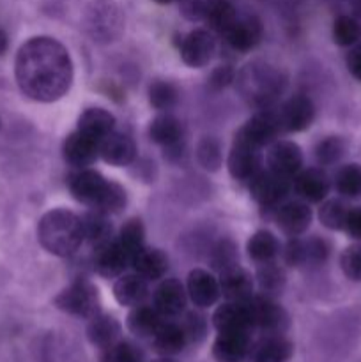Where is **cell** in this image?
Listing matches in <instances>:
<instances>
[{
  "label": "cell",
  "instance_id": "1",
  "mask_svg": "<svg viewBox=\"0 0 361 362\" xmlns=\"http://www.w3.org/2000/svg\"><path fill=\"white\" fill-rule=\"evenodd\" d=\"M14 74L21 92L39 103H53L69 92L73 62L62 42L39 35L25 42L16 55Z\"/></svg>",
  "mask_w": 361,
  "mask_h": 362
},
{
  "label": "cell",
  "instance_id": "2",
  "mask_svg": "<svg viewBox=\"0 0 361 362\" xmlns=\"http://www.w3.org/2000/svg\"><path fill=\"white\" fill-rule=\"evenodd\" d=\"M71 194L76 202L105 214H117L126 205V191L122 186L110 182L96 170L81 168L71 173L67 180Z\"/></svg>",
  "mask_w": 361,
  "mask_h": 362
},
{
  "label": "cell",
  "instance_id": "3",
  "mask_svg": "<svg viewBox=\"0 0 361 362\" xmlns=\"http://www.w3.org/2000/svg\"><path fill=\"white\" fill-rule=\"evenodd\" d=\"M38 239L48 253L71 257L85 240L81 218L67 209H53L39 219Z\"/></svg>",
  "mask_w": 361,
  "mask_h": 362
},
{
  "label": "cell",
  "instance_id": "4",
  "mask_svg": "<svg viewBox=\"0 0 361 362\" xmlns=\"http://www.w3.org/2000/svg\"><path fill=\"white\" fill-rule=\"evenodd\" d=\"M241 85H243L244 98L264 110L269 108L273 101L283 92L285 76L278 69L253 64L241 73Z\"/></svg>",
  "mask_w": 361,
  "mask_h": 362
},
{
  "label": "cell",
  "instance_id": "5",
  "mask_svg": "<svg viewBox=\"0 0 361 362\" xmlns=\"http://www.w3.org/2000/svg\"><path fill=\"white\" fill-rule=\"evenodd\" d=\"M85 28L94 41L110 42L120 35L124 16L112 0H94L85 13Z\"/></svg>",
  "mask_w": 361,
  "mask_h": 362
},
{
  "label": "cell",
  "instance_id": "6",
  "mask_svg": "<svg viewBox=\"0 0 361 362\" xmlns=\"http://www.w3.org/2000/svg\"><path fill=\"white\" fill-rule=\"evenodd\" d=\"M55 306L64 313L76 318H87L91 320L98 313H101L99 304V293L92 283L80 279L71 283L55 297Z\"/></svg>",
  "mask_w": 361,
  "mask_h": 362
},
{
  "label": "cell",
  "instance_id": "7",
  "mask_svg": "<svg viewBox=\"0 0 361 362\" xmlns=\"http://www.w3.org/2000/svg\"><path fill=\"white\" fill-rule=\"evenodd\" d=\"M253 327H258L268 336H282L289 325V317L280 304L273 300V297L257 296L250 300Z\"/></svg>",
  "mask_w": 361,
  "mask_h": 362
},
{
  "label": "cell",
  "instance_id": "8",
  "mask_svg": "<svg viewBox=\"0 0 361 362\" xmlns=\"http://www.w3.org/2000/svg\"><path fill=\"white\" fill-rule=\"evenodd\" d=\"M260 148L251 145L244 138L237 136L234 140L229 154V172L239 182H250L260 172Z\"/></svg>",
  "mask_w": 361,
  "mask_h": 362
},
{
  "label": "cell",
  "instance_id": "9",
  "mask_svg": "<svg viewBox=\"0 0 361 362\" xmlns=\"http://www.w3.org/2000/svg\"><path fill=\"white\" fill-rule=\"evenodd\" d=\"M216 52V39L205 28H195L180 41V59L186 66L204 67L212 60Z\"/></svg>",
  "mask_w": 361,
  "mask_h": 362
},
{
  "label": "cell",
  "instance_id": "10",
  "mask_svg": "<svg viewBox=\"0 0 361 362\" xmlns=\"http://www.w3.org/2000/svg\"><path fill=\"white\" fill-rule=\"evenodd\" d=\"M303 166V151L297 144L289 140H280L269 148L268 170L283 179L292 180Z\"/></svg>",
  "mask_w": 361,
  "mask_h": 362
},
{
  "label": "cell",
  "instance_id": "11",
  "mask_svg": "<svg viewBox=\"0 0 361 362\" xmlns=\"http://www.w3.org/2000/svg\"><path fill=\"white\" fill-rule=\"evenodd\" d=\"M282 131L276 110L264 108L258 113H255L246 124L239 129L237 136L244 138L255 147L262 148L264 145H269L276 138V134Z\"/></svg>",
  "mask_w": 361,
  "mask_h": 362
},
{
  "label": "cell",
  "instance_id": "12",
  "mask_svg": "<svg viewBox=\"0 0 361 362\" xmlns=\"http://www.w3.org/2000/svg\"><path fill=\"white\" fill-rule=\"evenodd\" d=\"M250 193L253 200L264 207H275L289 194L290 180L276 175L271 170H260L250 180Z\"/></svg>",
  "mask_w": 361,
  "mask_h": 362
},
{
  "label": "cell",
  "instance_id": "13",
  "mask_svg": "<svg viewBox=\"0 0 361 362\" xmlns=\"http://www.w3.org/2000/svg\"><path fill=\"white\" fill-rule=\"evenodd\" d=\"M278 120L282 131H289V133H299L310 127L315 117V106L308 95H294L289 101L282 105L278 110Z\"/></svg>",
  "mask_w": 361,
  "mask_h": 362
},
{
  "label": "cell",
  "instance_id": "14",
  "mask_svg": "<svg viewBox=\"0 0 361 362\" xmlns=\"http://www.w3.org/2000/svg\"><path fill=\"white\" fill-rule=\"evenodd\" d=\"M212 324L218 332H250L253 329V317L248 300L232 303L227 300L212 315Z\"/></svg>",
  "mask_w": 361,
  "mask_h": 362
},
{
  "label": "cell",
  "instance_id": "15",
  "mask_svg": "<svg viewBox=\"0 0 361 362\" xmlns=\"http://www.w3.org/2000/svg\"><path fill=\"white\" fill-rule=\"evenodd\" d=\"M131 257L122 250L119 240H108L101 246L94 247V271L103 278H119L124 274Z\"/></svg>",
  "mask_w": 361,
  "mask_h": 362
},
{
  "label": "cell",
  "instance_id": "16",
  "mask_svg": "<svg viewBox=\"0 0 361 362\" xmlns=\"http://www.w3.org/2000/svg\"><path fill=\"white\" fill-rule=\"evenodd\" d=\"M62 156L67 165L73 168H87L98 159L99 141L76 129L64 140Z\"/></svg>",
  "mask_w": 361,
  "mask_h": 362
},
{
  "label": "cell",
  "instance_id": "17",
  "mask_svg": "<svg viewBox=\"0 0 361 362\" xmlns=\"http://www.w3.org/2000/svg\"><path fill=\"white\" fill-rule=\"evenodd\" d=\"M219 290L227 300L232 303H244L253 297V278L248 271L239 265L225 269L219 272Z\"/></svg>",
  "mask_w": 361,
  "mask_h": 362
},
{
  "label": "cell",
  "instance_id": "18",
  "mask_svg": "<svg viewBox=\"0 0 361 362\" xmlns=\"http://www.w3.org/2000/svg\"><path fill=\"white\" fill-rule=\"evenodd\" d=\"M154 308L163 318L179 317L186 310V290L176 278L165 279L154 292Z\"/></svg>",
  "mask_w": 361,
  "mask_h": 362
},
{
  "label": "cell",
  "instance_id": "19",
  "mask_svg": "<svg viewBox=\"0 0 361 362\" xmlns=\"http://www.w3.org/2000/svg\"><path fill=\"white\" fill-rule=\"evenodd\" d=\"M188 296L197 308H211L222 296L219 281L204 269H195L188 276Z\"/></svg>",
  "mask_w": 361,
  "mask_h": 362
},
{
  "label": "cell",
  "instance_id": "20",
  "mask_svg": "<svg viewBox=\"0 0 361 362\" xmlns=\"http://www.w3.org/2000/svg\"><path fill=\"white\" fill-rule=\"evenodd\" d=\"M250 354V332H218L212 345L216 362H241Z\"/></svg>",
  "mask_w": 361,
  "mask_h": 362
},
{
  "label": "cell",
  "instance_id": "21",
  "mask_svg": "<svg viewBox=\"0 0 361 362\" xmlns=\"http://www.w3.org/2000/svg\"><path fill=\"white\" fill-rule=\"evenodd\" d=\"M99 156L112 166H127L137 158V147L127 134L113 131L99 144Z\"/></svg>",
  "mask_w": 361,
  "mask_h": 362
},
{
  "label": "cell",
  "instance_id": "22",
  "mask_svg": "<svg viewBox=\"0 0 361 362\" xmlns=\"http://www.w3.org/2000/svg\"><path fill=\"white\" fill-rule=\"evenodd\" d=\"M262 32L264 28L258 18L244 16L237 18L236 23L225 34V39L236 52H250L260 42Z\"/></svg>",
  "mask_w": 361,
  "mask_h": 362
},
{
  "label": "cell",
  "instance_id": "23",
  "mask_svg": "<svg viewBox=\"0 0 361 362\" xmlns=\"http://www.w3.org/2000/svg\"><path fill=\"white\" fill-rule=\"evenodd\" d=\"M294 189L303 200L306 202H322L329 194L331 180L328 173L321 168H308L297 173L294 180Z\"/></svg>",
  "mask_w": 361,
  "mask_h": 362
},
{
  "label": "cell",
  "instance_id": "24",
  "mask_svg": "<svg viewBox=\"0 0 361 362\" xmlns=\"http://www.w3.org/2000/svg\"><path fill=\"white\" fill-rule=\"evenodd\" d=\"M276 221L283 233L289 237H297L310 228L311 209L304 202H289L278 209Z\"/></svg>",
  "mask_w": 361,
  "mask_h": 362
},
{
  "label": "cell",
  "instance_id": "25",
  "mask_svg": "<svg viewBox=\"0 0 361 362\" xmlns=\"http://www.w3.org/2000/svg\"><path fill=\"white\" fill-rule=\"evenodd\" d=\"M134 272L147 281H158L168 271V258L161 250L156 247H142L133 258H131Z\"/></svg>",
  "mask_w": 361,
  "mask_h": 362
},
{
  "label": "cell",
  "instance_id": "26",
  "mask_svg": "<svg viewBox=\"0 0 361 362\" xmlns=\"http://www.w3.org/2000/svg\"><path fill=\"white\" fill-rule=\"evenodd\" d=\"M113 297H115V300L120 306H140V304H144L145 299L149 297L147 279L138 276L137 272H134V274L119 276V279H117L115 285H113Z\"/></svg>",
  "mask_w": 361,
  "mask_h": 362
},
{
  "label": "cell",
  "instance_id": "27",
  "mask_svg": "<svg viewBox=\"0 0 361 362\" xmlns=\"http://www.w3.org/2000/svg\"><path fill=\"white\" fill-rule=\"evenodd\" d=\"M87 338L88 341L99 350H105L112 346L113 343L119 341L120 338V324L115 317L98 313L91 318L87 325Z\"/></svg>",
  "mask_w": 361,
  "mask_h": 362
},
{
  "label": "cell",
  "instance_id": "28",
  "mask_svg": "<svg viewBox=\"0 0 361 362\" xmlns=\"http://www.w3.org/2000/svg\"><path fill=\"white\" fill-rule=\"evenodd\" d=\"M186 343L188 338L183 325L172 324V322H163L161 327L152 336V346L163 357H173L180 354Z\"/></svg>",
  "mask_w": 361,
  "mask_h": 362
},
{
  "label": "cell",
  "instance_id": "29",
  "mask_svg": "<svg viewBox=\"0 0 361 362\" xmlns=\"http://www.w3.org/2000/svg\"><path fill=\"white\" fill-rule=\"evenodd\" d=\"M76 129L101 144L103 138L115 129V117L103 108H88L78 119Z\"/></svg>",
  "mask_w": 361,
  "mask_h": 362
},
{
  "label": "cell",
  "instance_id": "30",
  "mask_svg": "<svg viewBox=\"0 0 361 362\" xmlns=\"http://www.w3.org/2000/svg\"><path fill=\"white\" fill-rule=\"evenodd\" d=\"M165 318L159 315V311L154 306H147V304H140L131 310L127 315V329L131 334L137 338H152L156 334Z\"/></svg>",
  "mask_w": 361,
  "mask_h": 362
},
{
  "label": "cell",
  "instance_id": "31",
  "mask_svg": "<svg viewBox=\"0 0 361 362\" xmlns=\"http://www.w3.org/2000/svg\"><path fill=\"white\" fill-rule=\"evenodd\" d=\"M204 20L211 30L225 35L237 20L236 7L230 0H207Z\"/></svg>",
  "mask_w": 361,
  "mask_h": 362
},
{
  "label": "cell",
  "instance_id": "32",
  "mask_svg": "<svg viewBox=\"0 0 361 362\" xmlns=\"http://www.w3.org/2000/svg\"><path fill=\"white\" fill-rule=\"evenodd\" d=\"M81 226H84L85 240H88L94 247L112 240L113 228L108 214H105V212L91 209V211L81 216Z\"/></svg>",
  "mask_w": 361,
  "mask_h": 362
},
{
  "label": "cell",
  "instance_id": "33",
  "mask_svg": "<svg viewBox=\"0 0 361 362\" xmlns=\"http://www.w3.org/2000/svg\"><path fill=\"white\" fill-rule=\"evenodd\" d=\"M294 345L282 336H268L251 354V362H289Z\"/></svg>",
  "mask_w": 361,
  "mask_h": 362
},
{
  "label": "cell",
  "instance_id": "34",
  "mask_svg": "<svg viewBox=\"0 0 361 362\" xmlns=\"http://www.w3.org/2000/svg\"><path fill=\"white\" fill-rule=\"evenodd\" d=\"M149 134H151L152 141H156V144L168 148V147H173V145L180 144V138H183V127H180V122L176 119V117L165 112L152 120L151 127H149Z\"/></svg>",
  "mask_w": 361,
  "mask_h": 362
},
{
  "label": "cell",
  "instance_id": "35",
  "mask_svg": "<svg viewBox=\"0 0 361 362\" xmlns=\"http://www.w3.org/2000/svg\"><path fill=\"white\" fill-rule=\"evenodd\" d=\"M280 253V243L268 230H258L248 240V255L255 264H268L276 258Z\"/></svg>",
  "mask_w": 361,
  "mask_h": 362
},
{
  "label": "cell",
  "instance_id": "36",
  "mask_svg": "<svg viewBox=\"0 0 361 362\" xmlns=\"http://www.w3.org/2000/svg\"><path fill=\"white\" fill-rule=\"evenodd\" d=\"M179 101V90L173 83L166 80L152 81L149 87V103L158 112H168Z\"/></svg>",
  "mask_w": 361,
  "mask_h": 362
},
{
  "label": "cell",
  "instance_id": "37",
  "mask_svg": "<svg viewBox=\"0 0 361 362\" xmlns=\"http://www.w3.org/2000/svg\"><path fill=\"white\" fill-rule=\"evenodd\" d=\"M257 281L262 290V296L273 297L282 292L283 285H285V274H283V269L278 267L273 260L258 265Z\"/></svg>",
  "mask_w": 361,
  "mask_h": 362
},
{
  "label": "cell",
  "instance_id": "38",
  "mask_svg": "<svg viewBox=\"0 0 361 362\" xmlns=\"http://www.w3.org/2000/svg\"><path fill=\"white\" fill-rule=\"evenodd\" d=\"M335 187L347 198L361 197V165H345L336 172Z\"/></svg>",
  "mask_w": 361,
  "mask_h": 362
},
{
  "label": "cell",
  "instance_id": "39",
  "mask_svg": "<svg viewBox=\"0 0 361 362\" xmlns=\"http://www.w3.org/2000/svg\"><path fill=\"white\" fill-rule=\"evenodd\" d=\"M119 244L122 246V250L130 255L131 258L138 253V251L144 247L145 243V230L144 225L138 218H131L124 223V226L120 228L119 233Z\"/></svg>",
  "mask_w": 361,
  "mask_h": 362
},
{
  "label": "cell",
  "instance_id": "40",
  "mask_svg": "<svg viewBox=\"0 0 361 362\" xmlns=\"http://www.w3.org/2000/svg\"><path fill=\"white\" fill-rule=\"evenodd\" d=\"M333 39L340 46H353L361 39V25L353 16H338L333 25Z\"/></svg>",
  "mask_w": 361,
  "mask_h": 362
},
{
  "label": "cell",
  "instance_id": "41",
  "mask_svg": "<svg viewBox=\"0 0 361 362\" xmlns=\"http://www.w3.org/2000/svg\"><path fill=\"white\" fill-rule=\"evenodd\" d=\"M99 362H144V354L130 341H117L101 350Z\"/></svg>",
  "mask_w": 361,
  "mask_h": 362
},
{
  "label": "cell",
  "instance_id": "42",
  "mask_svg": "<svg viewBox=\"0 0 361 362\" xmlns=\"http://www.w3.org/2000/svg\"><path fill=\"white\" fill-rule=\"evenodd\" d=\"M350 209L340 200H328L319 211V219L322 225L329 230H343L345 228L347 216Z\"/></svg>",
  "mask_w": 361,
  "mask_h": 362
},
{
  "label": "cell",
  "instance_id": "43",
  "mask_svg": "<svg viewBox=\"0 0 361 362\" xmlns=\"http://www.w3.org/2000/svg\"><path fill=\"white\" fill-rule=\"evenodd\" d=\"M345 152V144L338 136H328L315 145V158L319 165H335Z\"/></svg>",
  "mask_w": 361,
  "mask_h": 362
},
{
  "label": "cell",
  "instance_id": "44",
  "mask_svg": "<svg viewBox=\"0 0 361 362\" xmlns=\"http://www.w3.org/2000/svg\"><path fill=\"white\" fill-rule=\"evenodd\" d=\"M237 264V247L230 239H222L211 253V265L218 272Z\"/></svg>",
  "mask_w": 361,
  "mask_h": 362
},
{
  "label": "cell",
  "instance_id": "45",
  "mask_svg": "<svg viewBox=\"0 0 361 362\" xmlns=\"http://www.w3.org/2000/svg\"><path fill=\"white\" fill-rule=\"evenodd\" d=\"M197 158L198 163L204 166L205 170H218L222 166V147H219L218 140L214 138H204L198 144L197 148Z\"/></svg>",
  "mask_w": 361,
  "mask_h": 362
},
{
  "label": "cell",
  "instance_id": "46",
  "mask_svg": "<svg viewBox=\"0 0 361 362\" xmlns=\"http://www.w3.org/2000/svg\"><path fill=\"white\" fill-rule=\"evenodd\" d=\"M342 271L350 281H361V244H353L347 247L340 258Z\"/></svg>",
  "mask_w": 361,
  "mask_h": 362
},
{
  "label": "cell",
  "instance_id": "47",
  "mask_svg": "<svg viewBox=\"0 0 361 362\" xmlns=\"http://www.w3.org/2000/svg\"><path fill=\"white\" fill-rule=\"evenodd\" d=\"M329 244L321 237H311L304 240V264H322L329 257Z\"/></svg>",
  "mask_w": 361,
  "mask_h": 362
},
{
  "label": "cell",
  "instance_id": "48",
  "mask_svg": "<svg viewBox=\"0 0 361 362\" xmlns=\"http://www.w3.org/2000/svg\"><path fill=\"white\" fill-rule=\"evenodd\" d=\"M283 260L290 267L304 265V240L297 239V237H290L285 250H283Z\"/></svg>",
  "mask_w": 361,
  "mask_h": 362
},
{
  "label": "cell",
  "instance_id": "49",
  "mask_svg": "<svg viewBox=\"0 0 361 362\" xmlns=\"http://www.w3.org/2000/svg\"><path fill=\"white\" fill-rule=\"evenodd\" d=\"M184 332H186L188 341H198L205 334V320L198 313H190L183 324Z\"/></svg>",
  "mask_w": 361,
  "mask_h": 362
},
{
  "label": "cell",
  "instance_id": "50",
  "mask_svg": "<svg viewBox=\"0 0 361 362\" xmlns=\"http://www.w3.org/2000/svg\"><path fill=\"white\" fill-rule=\"evenodd\" d=\"M234 69L230 66H218L214 71L211 73V78H209V87L212 90H222V88L229 87L230 83L234 81Z\"/></svg>",
  "mask_w": 361,
  "mask_h": 362
},
{
  "label": "cell",
  "instance_id": "51",
  "mask_svg": "<svg viewBox=\"0 0 361 362\" xmlns=\"http://www.w3.org/2000/svg\"><path fill=\"white\" fill-rule=\"evenodd\" d=\"M180 13L190 21L204 20V11L207 6V0H179Z\"/></svg>",
  "mask_w": 361,
  "mask_h": 362
},
{
  "label": "cell",
  "instance_id": "52",
  "mask_svg": "<svg viewBox=\"0 0 361 362\" xmlns=\"http://www.w3.org/2000/svg\"><path fill=\"white\" fill-rule=\"evenodd\" d=\"M343 230H347L350 237L361 240V209H350Z\"/></svg>",
  "mask_w": 361,
  "mask_h": 362
},
{
  "label": "cell",
  "instance_id": "53",
  "mask_svg": "<svg viewBox=\"0 0 361 362\" xmlns=\"http://www.w3.org/2000/svg\"><path fill=\"white\" fill-rule=\"evenodd\" d=\"M347 67H349L350 74L361 81V45L350 49V53L347 55Z\"/></svg>",
  "mask_w": 361,
  "mask_h": 362
},
{
  "label": "cell",
  "instance_id": "54",
  "mask_svg": "<svg viewBox=\"0 0 361 362\" xmlns=\"http://www.w3.org/2000/svg\"><path fill=\"white\" fill-rule=\"evenodd\" d=\"M7 49V34L2 27H0V55H4Z\"/></svg>",
  "mask_w": 361,
  "mask_h": 362
},
{
  "label": "cell",
  "instance_id": "55",
  "mask_svg": "<svg viewBox=\"0 0 361 362\" xmlns=\"http://www.w3.org/2000/svg\"><path fill=\"white\" fill-rule=\"evenodd\" d=\"M152 362H177L176 359H172V357H159V359H154Z\"/></svg>",
  "mask_w": 361,
  "mask_h": 362
},
{
  "label": "cell",
  "instance_id": "56",
  "mask_svg": "<svg viewBox=\"0 0 361 362\" xmlns=\"http://www.w3.org/2000/svg\"><path fill=\"white\" fill-rule=\"evenodd\" d=\"M354 9L357 14H361V0H354Z\"/></svg>",
  "mask_w": 361,
  "mask_h": 362
},
{
  "label": "cell",
  "instance_id": "57",
  "mask_svg": "<svg viewBox=\"0 0 361 362\" xmlns=\"http://www.w3.org/2000/svg\"><path fill=\"white\" fill-rule=\"evenodd\" d=\"M156 2H158V4H172V2H176V0H156Z\"/></svg>",
  "mask_w": 361,
  "mask_h": 362
},
{
  "label": "cell",
  "instance_id": "58",
  "mask_svg": "<svg viewBox=\"0 0 361 362\" xmlns=\"http://www.w3.org/2000/svg\"><path fill=\"white\" fill-rule=\"evenodd\" d=\"M0 127H2V120H0Z\"/></svg>",
  "mask_w": 361,
  "mask_h": 362
}]
</instances>
